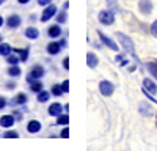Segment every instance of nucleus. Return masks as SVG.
Listing matches in <instances>:
<instances>
[{"label":"nucleus","instance_id":"f257e3e1","mask_svg":"<svg viewBox=\"0 0 157 151\" xmlns=\"http://www.w3.org/2000/svg\"><path fill=\"white\" fill-rule=\"evenodd\" d=\"M116 36H118V40H120V43H121V46H123V49L126 50V52H129L130 55L135 57V50H134L132 40H130L127 35H124V33H116Z\"/></svg>","mask_w":157,"mask_h":151},{"label":"nucleus","instance_id":"f03ea898","mask_svg":"<svg viewBox=\"0 0 157 151\" xmlns=\"http://www.w3.org/2000/svg\"><path fill=\"white\" fill-rule=\"evenodd\" d=\"M99 22L104 25H112L115 22V14L112 10H104L99 13Z\"/></svg>","mask_w":157,"mask_h":151},{"label":"nucleus","instance_id":"7ed1b4c3","mask_svg":"<svg viewBox=\"0 0 157 151\" xmlns=\"http://www.w3.org/2000/svg\"><path fill=\"white\" fill-rule=\"evenodd\" d=\"M113 90H115V87H113V83L109 82V80H102V82L99 83V91H101L104 96H112V95H113Z\"/></svg>","mask_w":157,"mask_h":151},{"label":"nucleus","instance_id":"20e7f679","mask_svg":"<svg viewBox=\"0 0 157 151\" xmlns=\"http://www.w3.org/2000/svg\"><path fill=\"white\" fill-rule=\"evenodd\" d=\"M55 13H57V6H55V5H47V6L44 8V11H43V14H41V21H43V22L50 21L52 17L55 16Z\"/></svg>","mask_w":157,"mask_h":151},{"label":"nucleus","instance_id":"39448f33","mask_svg":"<svg viewBox=\"0 0 157 151\" xmlns=\"http://www.w3.org/2000/svg\"><path fill=\"white\" fill-rule=\"evenodd\" d=\"M44 76V68L43 66H39V65H36V66H33L32 68V71H30V76H29V82H33V80H36V79H41Z\"/></svg>","mask_w":157,"mask_h":151},{"label":"nucleus","instance_id":"423d86ee","mask_svg":"<svg viewBox=\"0 0 157 151\" xmlns=\"http://www.w3.org/2000/svg\"><path fill=\"white\" fill-rule=\"evenodd\" d=\"M143 90H146L148 93H151V95H155L157 93V85L151 80V79H145L143 80Z\"/></svg>","mask_w":157,"mask_h":151},{"label":"nucleus","instance_id":"0eeeda50","mask_svg":"<svg viewBox=\"0 0 157 151\" xmlns=\"http://www.w3.org/2000/svg\"><path fill=\"white\" fill-rule=\"evenodd\" d=\"M99 36H101V41L104 43V44H105L107 47H110L112 50H120V47H118V44L113 41V40H110V38L109 36H105V35H104V33H101L99 32Z\"/></svg>","mask_w":157,"mask_h":151},{"label":"nucleus","instance_id":"6e6552de","mask_svg":"<svg viewBox=\"0 0 157 151\" xmlns=\"http://www.w3.org/2000/svg\"><path fill=\"white\" fill-rule=\"evenodd\" d=\"M63 109H64V107H63L60 103L50 104V107H49V115H50V117H58V115H61Z\"/></svg>","mask_w":157,"mask_h":151},{"label":"nucleus","instance_id":"1a4fd4ad","mask_svg":"<svg viewBox=\"0 0 157 151\" xmlns=\"http://www.w3.org/2000/svg\"><path fill=\"white\" fill-rule=\"evenodd\" d=\"M138 8H140V11L143 13V14H149V13L152 11V3H151V0H140Z\"/></svg>","mask_w":157,"mask_h":151},{"label":"nucleus","instance_id":"9d476101","mask_svg":"<svg viewBox=\"0 0 157 151\" xmlns=\"http://www.w3.org/2000/svg\"><path fill=\"white\" fill-rule=\"evenodd\" d=\"M63 44H64V43H57V41H54V43L47 44V52H49L50 55H55V54H58L60 50H61V47H63Z\"/></svg>","mask_w":157,"mask_h":151},{"label":"nucleus","instance_id":"9b49d317","mask_svg":"<svg viewBox=\"0 0 157 151\" xmlns=\"http://www.w3.org/2000/svg\"><path fill=\"white\" fill-rule=\"evenodd\" d=\"M16 121V117L13 115H3L2 118H0V126H3V128H11L13 124H14Z\"/></svg>","mask_w":157,"mask_h":151},{"label":"nucleus","instance_id":"f8f14e48","mask_svg":"<svg viewBox=\"0 0 157 151\" xmlns=\"http://www.w3.org/2000/svg\"><path fill=\"white\" fill-rule=\"evenodd\" d=\"M6 25H8V29H17L19 25H21V17L17 14H13L8 17L6 21Z\"/></svg>","mask_w":157,"mask_h":151},{"label":"nucleus","instance_id":"ddd939ff","mask_svg":"<svg viewBox=\"0 0 157 151\" xmlns=\"http://www.w3.org/2000/svg\"><path fill=\"white\" fill-rule=\"evenodd\" d=\"M27 131H29L30 134L39 132V131H41V123L36 121V120H32V121L29 123V126H27Z\"/></svg>","mask_w":157,"mask_h":151},{"label":"nucleus","instance_id":"4468645a","mask_svg":"<svg viewBox=\"0 0 157 151\" xmlns=\"http://www.w3.org/2000/svg\"><path fill=\"white\" fill-rule=\"evenodd\" d=\"M98 63H99V60H98V57H96L93 52H88V54H86V65H88L90 68H96Z\"/></svg>","mask_w":157,"mask_h":151},{"label":"nucleus","instance_id":"2eb2a0df","mask_svg":"<svg viewBox=\"0 0 157 151\" xmlns=\"http://www.w3.org/2000/svg\"><path fill=\"white\" fill-rule=\"evenodd\" d=\"M146 69L149 71V74H152V77L157 79V60H151L146 63Z\"/></svg>","mask_w":157,"mask_h":151},{"label":"nucleus","instance_id":"dca6fc26","mask_svg":"<svg viewBox=\"0 0 157 151\" xmlns=\"http://www.w3.org/2000/svg\"><path fill=\"white\" fill-rule=\"evenodd\" d=\"M47 33H49L50 38H58L61 35V27L60 25H52V27H49Z\"/></svg>","mask_w":157,"mask_h":151},{"label":"nucleus","instance_id":"f3484780","mask_svg":"<svg viewBox=\"0 0 157 151\" xmlns=\"http://www.w3.org/2000/svg\"><path fill=\"white\" fill-rule=\"evenodd\" d=\"M25 36H27L29 40H36V38L39 36V30L35 29V27H29L27 30H25Z\"/></svg>","mask_w":157,"mask_h":151},{"label":"nucleus","instance_id":"a211bd4d","mask_svg":"<svg viewBox=\"0 0 157 151\" xmlns=\"http://www.w3.org/2000/svg\"><path fill=\"white\" fill-rule=\"evenodd\" d=\"M11 50H13V47H11L10 44H5V43H0V55H3V57H6V55H10V54H11Z\"/></svg>","mask_w":157,"mask_h":151},{"label":"nucleus","instance_id":"6ab92c4d","mask_svg":"<svg viewBox=\"0 0 157 151\" xmlns=\"http://www.w3.org/2000/svg\"><path fill=\"white\" fill-rule=\"evenodd\" d=\"M25 103H27V96H25L24 93H19L14 99L11 101V104H13V106H16V104H25Z\"/></svg>","mask_w":157,"mask_h":151},{"label":"nucleus","instance_id":"aec40b11","mask_svg":"<svg viewBox=\"0 0 157 151\" xmlns=\"http://www.w3.org/2000/svg\"><path fill=\"white\" fill-rule=\"evenodd\" d=\"M49 98H50V93L46 91V90H41V91L38 93V98H36V99L39 101V103H47Z\"/></svg>","mask_w":157,"mask_h":151},{"label":"nucleus","instance_id":"412c9836","mask_svg":"<svg viewBox=\"0 0 157 151\" xmlns=\"http://www.w3.org/2000/svg\"><path fill=\"white\" fill-rule=\"evenodd\" d=\"M57 124H61V126H66V124H69V115L68 113H61V115H58L57 117Z\"/></svg>","mask_w":157,"mask_h":151},{"label":"nucleus","instance_id":"4be33fe9","mask_svg":"<svg viewBox=\"0 0 157 151\" xmlns=\"http://www.w3.org/2000/svg\"><path fill=\"white\" fill-rule=\"evenodd\" d=\"M8 74L13 76V77H17V76L21 74V68L17 65H11V68L8 69Z\"/></svg>","mask_w":157,"mask_h":151},{"label":"nucleus","instance_id":"5701e85b","mask_svg":"<svg viewBox=\"0 0 157 151\" xmlns=\"http://www.w3.org/2000/svg\"><path fill=\"white\" fill-rule=\"evenodd\" d=\"M30 90L33 91V93H39V91H41L43 90V83L41 82H32V85H30Z\"/></svg>","mask_w":157,"mask_h":151},{"label":"nucleus","instance_id":"b1692460","mask_svg":"<svg viewBox=\"0 0 157 151\" xmlns=\"http://www.w3.org/2000/svg\"><path fill=\"white\" fill-rule=\"evenodd\" d=\"M6 61H8V65H17V63L21 61V58L16 57V55H13V54H10V55H6Z\"/></svg>","mask_w":157,"mask_h":151},{"label":"nucleus","instance_id":"393cba45","mask_svg":"<svg viewBox=\"0 0 157 151\" xmlns=\"http://www.w3.org/2000/svg\"><path fill=\"white\" fill-rule=\"evenodd\" d=\"M140 112H141V115H143V117H151V115H152V110H151L149 107H146L145 104H141V106H140Z\"/></svg>","mask_w":157,"mask_h":151},{"label":"nucleus","instance_id":"a878e982","mask_svg":"<svg viewBox=\"0 0 157 151\" xmlns=\"http://www.w3.org/2000/svg\"><path fill=\"white\" fill-rule=\"evenodd\" d=\"M52 95H54V96H61L64 91H63V88L60 87V85H54V87H52V91H50Z\"/></svg>","mask_w":157,"mask_h":151},{"label":"nucleus","instance_id":"bb28decb","mask_svg":"<svg viewBox=\"0 0 157 151\" xmlns=\"http://www.w3.org/2000/svg\"><path fill=\"white\" fill-rule=\"evenodd\" d=\"M29 57V49H19V58L21 61H25Z\"/></svg>","mask_w":157,"mask_h":151},{"label":"nucleus","instance_id":"cd10ccee","mask_svg":"<svg viewBox=\"0 0 157 151\" xmlns=\"http://www.w3.org/2000/svg\"><path fill=\"white\" fill-rule=\"evenodd\" d=\"M66 17H68L66 11H61L60 14L57 16V21H58V24H64V22H66Z\"/></svg>","mask_w":157,"mask_h":151},{"label":"nucleus","instance_id":"c85d7f7f","mask_svg":"<svg viewBox=\"0 0 157 151\" xmlns=\"http://www.w3.org/2000/svg\"><path fill=\"white\" fill-rule=\"evenodd\" d=\"M5 137L6 138H16V137H19V134L16 131H6L5 132Z\"/></svg>","mask_w":157,"mask_h":151},{"label":"nucleus","instance_id":"c756f323","mask_svg":"<svg viewBox=\"0 0 157 151\" xmlns=\"http://www.w3.org/2000/svg\"><path fill=\"white\" fill-rule=\"evenodd\" d=\"M61 88H63V91H64V93H68V91H69V82H68V80H64V82L61 83Z\"/></svg>","mask_w":157,"mask_h":151},{"label":"nucleus","instance_id":"7c9ffc66","mask_svg":"<svg viewBox=\"0 0 157 151\" xmlns=\"http://www.w3.org/2000/svg\"><path fill=\"white\" fill-rule=\"evenodd\" d=\"M151 33H152V35L157 38V21H155V22L151 25Z\"/></svg>","mask_w":157,"mask_h":151},{"label":"nucleus","instance_id":"2f4dec72","mask_svg":"<svg viewBox=\"0 0 157 151\" xmlns=\"http://www.w3.org/2000/svg\"><path fill=\"white\" fill-rule=\"evenodd\" d=\"M50 2H52V0H38V3L41 6H47V5H50Z\"/></svg>","mask_w":157,"mask_h":151},{"label":"nucleus","instance_id":"473e14b6","mask_svg":"<svg viewBox=\"0 0 157 151\" xmlns=\"http://www.w3.org/2000/svg\"><path fill=\"white\" fill-rule=\"evenodd\" d=\"M68 135H69V129L64 128V129L61 131V137H63V138H68Z\"/></svg>","mask_w":157,"mask_h":151},{"label":"nucleus","instance_id":"72a5a7b5","mask_svg":"<svg viewBox=\"0 0 157 151\" xmlns=\"http://www.w3.org/2000/svg\"><path fill=\"white\" fill-rule=\"evenodd\" d=\"M63 68H64V69H69V58H68V57L63 60Z\"/></svg>","mask_w":157,"mask_h":151},{"label":"nucleus","instance_id":"f704fd0d","mask_svg":"<svg viewBox=\"0 0 157 151\" xmlns=\"http://www.w3.org/2000/svg\"><path fill=\"white\" fill-rule=\"evenodd\" d=\"M6 106V101H5V98H0V109H3Z\"/></svg>","mask_w":157,"mask_h":151},{"label":"nucleus","instance_id":"c9c22d12","mask_svg":"<svg viewBox=\"0 0 157 151\" xmlns=\"http://www.w3.org/2000/svg\"><path fill=\"white\" fill-rule=\"evenodd\" d=\"M6 87H8V88H10V90H13V88H14V87H16V85H14V83H8V85H6Z\"/></svg>","mask_w":157,"mask_h":151},{"label":"nucleus","instance_id":"e433bc0d","mask_svg":"<svg viewBox=\"0 0 157 151\" xmlns=\"http://www.w3.org/2000/svg\"><path fill=\"white\" fill-rule=\"evenodd\" d=\"M17 2H19V3H29L30 0H17Z\"/></svg>","mask_w":157,"mask_h":151},{"label":"nucleus","instance_id":"4c0bfd02","mask_svg":"<svg viewBox=\"0 0 157 151\" xmlns=\"http://www.w3.org/2000/svg\"><path fill=\"white\" fill-rule=\"evenodd\" d=\"M16 118H17V120H22V115H21V113H19V112L16 113Z\"/></svg>","mask_w":157,"mask_h":151},{"label":"nucleus","instance_id":"58836bf2","mask_svg":"<svg viewBox=\"0 0 157 151\" xmlns=\"http://www.w3.org/2000/svg\"><path fill=\"white\" fill-rule=\"evenodd\" d=\"M2 25H3V17L0 16V27H2Z\"/></svg>","mask_w":157,"mask_h":151},{"label":"nucleus","instance_id":"ea45409f","mask_svg":"<svg viewBox=\"0 0 157 151\" xmlns=\"http://www.w3.org/2000/svg\"><path fill=\"white\" fill-rule=\"evenodd\" d=\"M3 2H5V0H0V5H2V3H3Z\"/></svg>","mask_w":157,"mask_h":151},{"label":"nucleus","instance_id":"a19ab883","mask_svg":"<svg viewBox=\"0 0 157 151\" xmlns=\"http://www.w3.org/2000/svg\"><path fill=\"white\" fill-rule=\"evenodd\" d=\"M0 43H2V35H0Z\"/></svg>","mask_w":157,"mask_h":151},{"label":"nucleus","instance_id":"79ce46f5","mask_svg":"<svg viewBox=\"0 0 157 151\" xmlns=\"http://www.w3.org/2000/svg\"><path fill=\"white\" fill-rule=\"evenodd\" d=\"M155 126H157V117H155Z\"/></svg>","mask_w":157,"mask_h":151}]
</instances>
